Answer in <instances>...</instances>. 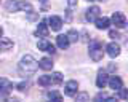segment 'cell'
I'll list each match as a JSON object with an SVG mask.
<instances>
[{
    "mask_svg": "<svg viewBox=\"0 0 128 102\" xmlns=\"http://www.w3.org/2000/svg\"><path fill=\"white\" fill-rule=\"evenodd\" d=\"M94 99H96V101H107V102H112V101H115L114 97L110 96V94H106V93H99L98 96L94 97Z\"/></svg>",
    "mask_w": 128,
    "mask_h": 102,
    "instance_id": "d6986e66",
    "label": "cell"
},
{
    "mask_svg": "<svg viewBox=\"0 0 128 102\" xmlns=\"http://www.w3.org/2000/svg\"><path fill=\"white\" fill-rule=\"evenodd\" d=\"M94 24H96L98 29H107V27L110 26V21H109V18H96Z\"/></svg>",
    "mask_w": 128,
    "mask_h": 102,
    "instance_id": "9a60e30c",
    "label": "cell"
},
{
    "mask_svg": "<svg viewBox=\"0 0 128 102\" xmlns=\"http://www.w3.org/2000/svg\"><path fill=\"white\" fill-rule=\"evenodd\" d=\"M102 54H104V51H102V45L99 42H91L90 43V57L93 59L94 62H99L102 59Z\"/></svg>",
    "mask_w": 128,
    "mask_h": 102,
    "instance_id": "3957f363",
    "label": "cell"
},
{
    "mask_svg": "<svg viewBox=\"0 0 128 102\" xmlns=\"http://www.w3.org/2000/svg\"><path fill=\"white\" fill-rule=\"evenodd\" d=\"M2 35H3V29H2V27H0V37H2Z\"/></svg>",
    "mask_w": 128,
    "mask_h": 102,
    "instance_id": "83f0119b",
    "label": "cell"
},
{
    "mask_svg": "<svg viewBox=\"0 0 128 102\" xmlns=\"http://www.w3.org/2000/svg\"><path fill=\"white\" fill-rule=\"evenodd\" d=\"M46 97H48L50 101H54V102H59V101L62 99V97H61V94H59L58 91H50V93L46 94Z\"/></svg>",
    "mask_w": 128,
    "mask_h": 102,
    "instance_id": "ffe728a7",
    "label": "cell"
},
{
    "mask_svg": "<svg viewBox=\"0 0 128 102\" xmlns=\"http://www.w3.org/2000/svg\"><path fill=\"white\" fill-rule=\"evenodd\" d=\"M99 6H91V8H88L86 10V14H85V18H86V21H90V22H94V19L99 16Z\"/></svg>",
    "mask_w": 128,
    "mask_h": 102,
    "instance_id": "30bf717a",
    "label": "cell"
},
{
    "mask_svg": "<svg viewBox=\"0 0 128 102\" xmlns=\"http://www.w3.org/2000/svg\"><path fill=\"white\" fill-rule=\"evenodd\" d=\"M48 26L51 27V30H61L62 19L59 16H50V19H48Z\"/></svg>",
    "mask_w": 128,
    "mask_h": 102,
    "instance_id": "ba28073f",
    "label": "cell"
},
{
    "mask_svg": "<svg viewBox=\"0 0 128 102\" xmlns=\"http://www.w3.org/2000/svg\"><path fill=\"white\" fill-rule=\"evenodd\" d=\"M38 2H40V3H43V5H45V3L48 2V0H38Z\"/></svg>",
    "mask_w": 128,
    "mask_h": 102,
    "instance_id": "4316f807",
    "label": "cell"
},
{
    "mask_svg": "<svg viewBox=\"0 0 128 102\" xmlns=\"http://www.w3.org/2000/svg\"><path fill=\"white\" fill-rule=\"evenodd\" d=\"M38 67L43 69V70H51L53 69V61L50 59V57H42L38 62Z\"/></svg>",
    "mask_w": 128,
    "mask_h": 102,
    "instance_id": "2e32d148",
    "label": "cell"
},
{
    "mask_svg": "<svg viewBox=\"0 0 128 102\" xmlns=\"http://www.w3.org/2000/svg\"><path fill=\"white\" fill-rule=\"evenodd\" d=\"M107 80H109V75H107L106 70H99L98 77H96V86L98 88H104L107 85Z\"/></svg>",
    "mask_w": 128,
    "mask_h": 102,
    "instance_id": "52a82bcc",
    "label": "cell"
},
{
    "mask_svg": "<svg viewBox=\"0 0 128 102\" xmlns=\"http://www.w3.org/2000/svg\"><path fill=\"white\" fill-rule=\"evenodd\" d=\"M67 35V38H69V42H77L78 40V34L75 32V30H70L69 34H66Z\"/></svg>",
    "mask_w": 128,
    "mask_h": 102,
    "instance_id": "44dd1931",
    "label": "cell"
},
{
    "mask_svg": "<svg viewBox=\"0 0 128 102\" xmlns=\"http://www.w3.org/2000/svg\"><path fill=\"white\" fill-rule=\"evenodd\" d=\"M67 3H69L70 8H75V6H77V0H67Z\"/></svg>",
    "mask_w": 128,
    "mask_h": 102,
    "instance_id": "d4e9b609",
    "label": "cell"
},
{
    "mask_svg": "<svg viewBox=\"0 0 128 102\" xmlns=\"http://www.w3.org/2000/svg\"><path fill=\"white\" fill-rule=\"evenodd\" d=\"M78 91V83L75 80H69L66 85H64V93H66V96H75V93Z\"/></svg>",
    "mask_w": 128,
    "mask_h": 102,
    "instance_id": "5b68a950",
    "label": "cell"
},
{
    "mask_svg": "<svg viewBox=\"0 0 128 102\" xmlns=\"http://www.w3.org/2000/svg\"><path fill=\"white\" fill-rule=\"evenodd\" d=\"M107 83H109V86L112 89H114V91H117V89H120L123 86V83H122V78L120 77H112V78H109V80H107Z\"/></svg>",
    "mask_w": 128,
    "mask_h": 102,
    "instance_id": "7c38bea8",
    "label": "cell"
},
{
    "mask_svg": "<svg viewBox=\"0 0 128 102\" xmlns=\"http://www.w3.org/2000/svg\"><path fill=\"white\" fill-rule=\"evenodd\" d=\"M35 35H37V37H42V38L48 37V27H46V22H45V21H40V24H38V27H37V32H35Z\"/></svg>",
    "mask_w": 128,
    "mask_h": 102,
    "instance_id": "4fadbf2b",
    "label": "cell"
},
{
    "mask_svg": "<svg viewBox=\"0 0 128 102\" xmlns=\"http://www.w3.org/2000/svg\"><path fill=\"white\" fill-rule=\"evenodd\" d=\"M88 2H98V0H88Z\"/></svg>",
    "mask_w": 128,
    "mask_h": 102,
    "instance_id": "f1b7e54d",
    "label": "cell"
},
{
    "mask_svg": "<svg viewBox=\"0 0 128 102\" xmlns=\"http://www.w3.org/2000/svg\"><path fill=\"white\" fill-rule=\"evenodd\" d=\"M38 85H40V86H48V85H51V77H50V75H40V77H38Z\"/></svg>",
    "mask_w": 128,
    "mask_h": 102,
    "instance_id": "e0dca14e",
    "label": "cell"
},
{
    "mask_svg": "<svg viewBox=\"0 0 128 102\" xmlns=\"http://www.w3.org/2000/svg\"><path fill=\"white\" fill-rule=\"evenodd\" d=\"M51 83L53 85H59L62 81V73H59V72H54V73H51Z\"/></svg>",
    "mask_w": 128,
    "mask_h": 102,
    "instance_id": "ac0fdd59",
    "label": "cell"
},
{
    "mask_svg": "<svg viewBox=\"0 0 128 102\" xmlns=\"http://www.w3.org/2000/svg\"><path fill=\"white\" fill-rule=\"evenodd\" d=\"M37 69H38V62L35 61L30 54L24 56L21 59V62H19V70H21L22 73H26V75H32V73H35Z\"/></svg>",
    "mask_w": 128,
    "mask_h": 102,
    "instance_id": "6da1fadb",
    "label": "cell"
},
{
    "mask_svg": "<svg viewBox=\"0 0 128 102\" xmlns=\"http://www.w3.org/2000/svg\"><path fill=\"white\" fill-rule=\"evenodd\" d=\"M109 37L110 38H120V34L117 32V30H110V32H109Z\"/></svg>",
    "mask_w": 128,
    "mask_h": 102,
    "instance_id": "cb8c5ba5",
    "label": "cell"
},
{
    "mask_svg": "<svg viewBox=\"0 0 128 102\" xmlns=\"http://www.w3.org/2000/svg\"><path fill=\"white\" fill-rule=\"evenodd\" d=\"M110 21H112V24L117 27V29H123V27L126 26V19H125V16H123L122 13H114Z\"/></svg>",
    "mask_w": 128,
    "mask_h": 102,
    "instance_id": "8992f818",
    "label": "cell"
},
{
    "mask_svg": "<svg viewBox=\"0 0 128 102\" xmlns=\"http://www.w3.org/2000/svg\"><path fill=\"white\" fill-rule=\"evenodd\" d=\"M106 51H107V54H109L110 57H117L120 54V45L115 43V42H112V43H109V45L106 46Z\"/></svg>",
    "mask_w": 128,
    "mask_h": 102,
    "instance_id": "9c48e42d",
    "label": "cell"
},
{
    "mask_svg": "<svg viewBox=\"0 0 128 102\" xmlns=\"http://www.w3.org/2000/svg\"><path fill=\"white\" fill-rule=\"evenodd\" d=\"M75 99H77V101H88V94L86 93H80V94H77V93H75Z\"/></svg>",
    "mask_w": 128,
    "mask_h": 102,
    "instance_id": "7402d4cb",
    "label": "cell"
},
{
    "mask_svg": "<svg viewBox=\"0 0 128 102\" xmlns=\"http://www.w3.org/2000/svg\"><path fill=\"white\" fill-rule=\"evenodd\" d=\"M38 50L40 51H48V53H54V46L51 45L50 42H46V40H42V42H38Z\"/></svg>",
    "mask_w": 128,
    "mask_h": 102,
    "instance_id": "5bb4252c",
    "label": "cell"
},
{
    "mask_svg": "<svg viewBox=\"0 0 128 102\" xmlns=\"http://www.w3.org/2000/svg\"><path fill=\"white\" fill-rule=\"evenodd\" d=\"M13 91V85L10 80L6 78H0V96L2 97H8V94Z\"/></svg>",
    "mask_w": 128,
    "mask_h": 102,
    "instance_id": "277c9868",
    "label": "cell"
},
{
    "mask_svg": "<svg viewBox=\"0 0 128 102\" xmlns=\"http://www.w3.org/2000/svg\"><path fill=\"white\" fill-rule=\"evenodd\" d=\"M18 89H19V91H24V89H26V83H21L18 86Z\"/></svg>",
    "mask_w": 128,
    "mask_h": 102,
    "instance_id": "484cf974",
    "label": "cell"
},
{
    "mask_svg": "<svg viewBox=\"0 0 128 102\" xmlns=\"http://www.w3.org/2000/svg\"><path fill=\"white\" fill-rule=\"evenodd\" d=\"M5 6L8 11H32V5L29 2H19V0H8Z\"/></svg>",
    "mask_w": 128,
    "mask_h": 102,
    "instance_id": "7a4b0ae2",
    "label": "cell"
},
{
    "mask_svg": "<svg viewBox=\"0 0 128 102\" xmlns=\"http://www.w3.org/2000/svg\"><path fill=\"white\" fill-rule=\"evenodd\" d=\"M69 43L70 42H69V38H67L66 34H61V35H58V37H56V45H58L61 50H67Z\"/></svg>",
    "mask_w": 128,
    "mask_h": 102,
    "instance_id": "8fae6325",
    "label": "cell"
},
{
    "mask_svg": "<svg viewBox=\"0 0 128 102\" xmlns=\"http://www.w3.org/2000/svg\"><path fill=\"white\" fill-rule=\"evenodd\" d=\"M117 91H118V96H120V99H126L128 93H126V89L123 88V86H122V88H120V89H117Z\"/></svg>",
    "mask_w": 128,
    "mask_h": 102,
    "instance_id": "603a6c76",
    "label": "cell"
}]
</instances>
